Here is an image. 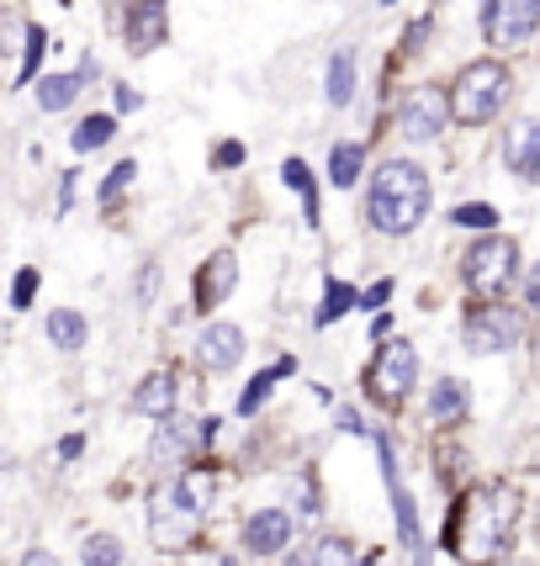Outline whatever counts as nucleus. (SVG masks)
<instances>
[{"label":"nucleus","mask_w":540,"mask_h":566,"mask_svg":"<svg viewBox=\"0 0 540 566\" xmlns=\"http://www.w3.org/2000/svg\"><path fill=\"white\" fill-rule=\"evenodd\" d=\"M22 566H59V562H53L49 551H27V556H22Z\"/></svg>","instance_id":"nucleus-39"},{"label":"nucleus","mask_w":540,"mask_h":566,"mask_svg":"<svg viewBox=\"0 0 540 566\" xmlns=\"http://www.w3.org/2000/svg\"><path fill=\"white\" fill-rule=\"evenodd\" d=\"M376 450H382V476H387V493H393V509H397V530H403V541L418 551V514H414V497H408V488L397 482V467H393V444L376 440Z\"/></svg>","instance_id":"nucleus-15"},{"label":"nucleus","mask_w":540,"mask_h":566,"mask_svg":"<svg viewBox=\"0 0 540 566\" xmlns=\"http://www.w3.org/2000/svg\"><path fill=\"white\" fill-rule=\"evenodd\" d=\"M503 159L509 170L525 175V180H540V123H515L509 138H503Z\"/></svg>","instance_id":"nucleus-14"},{"label":"nucleus","mask_w":540,"mask_h":566,"mask_svg":"<svg viewBox=\"0 0 540 566\" xmlns=\"http://www.w3.org/2000/svg\"><path fill=\"white\" fill-rule=\"evenodd\" d=\"M515 265H519V249L515 239H482V244H471L467 254V292L482 296V302H498V296L509 292V281H515Z\"/></svg>","instance_id":"nucleus-4"},{"label":"nucleus","mask_w":540,"mask_h":566,"mask_svg":"<svg viewBox=\"0 0 540 566\" xmlns=\"http://www.w3.org/2000/svg\"><path fill=\"white\" fill-rule=\"evenodd\" d=\"M350 556H355V551H350L344 535H323V541L313 545V566H355Z\"/></svg>","instance_id":"nucleus-30"},{"label":"nucleus","mask_w":540,"mask_h":566,"mask_svg":"<svg viewBox=\"0 0 540 566\" xmlns=\"http://www.w3.org/2000/svg\"><path fill=\"white\" fill-rule=\"evenodd\" d=\"M154 281H159V271H154V265H144V271H138V307L154 296Z\"/></svg>","instance_id":"nucleus-36"},{"label":"nucleus","mask_w":540,"mask_h":566,"mask_svg":"<svg viewBox=\"0 0 540 566\" xmlns=\"http://www.w3.org/2000/svg\"><path fill=\"white\" fill-rule=\"evenodd\" d=\"M138 106H144V96L127 91V85H117V112H138Z\"/></svg>","instance_id":"nucleus-37"},{"label":"nucleus","mask_w":540,"mask_h":566,"mask_svg":"<svg viewBox=\"0 0 540 566\" xmlns=\"http://www.w3.org/2000/svg\"><path fill=\"white\" fill-rule=\"evenodd\" d=\"M133 175H138V165H133V159H123L117 170L101 180V201H117V191H123V186H133Z\"/></svg>","instance_id":"nucleus-32"},{"label":"nucleus","mask_w":540,"mask_h":566,"mask_svg":"<svg viewBox=\"0 0 540 566\" xmlns=\"http://www.w3.org/2000/svg\"><path fill=\"white\" fill-rule=\"evenodd\" d=\"M515 566H525V562H515Z\"/></svg>","instance_id":"nucleus-42"},{"label":"nucleus","mask_w":540,"mask_h":566,"mask_svg":"<svg viewBox=\"0 0 540 566\" xmlns=\"http://www.w3.org/2000/svg\"><path fill=\"white\" fill-rule=\"evenodd\" d=\"M80 562L85 566H123V541H117V535H85Z\"/></svg>","instance_id":"nucleus-27"},{"label":"nucleus","mask_w":540,"mask_h":566,"mask_svg":"<svg viewBox=\"0 0 540 566\" xmlns=\"http://www.w3.org/2000/svg\"><path fill=\"white\" fill-rule=\"evenodd\" d=\"M133 413H148V419H170V413H175V376H170V370H154L144 387L133 392Z\"/></svg>","instance_id":"nucleus-16"},{"label":"nucleus","mask_w":540,"mask_h":566,"mask_svg":"<svg viewBox=\"0 0 540 566\" xmlns=\"http://www.w3.org/2000/svg\"><path fill=\"white\" fill-rule=\"evenodd\" d=\"M281 175H287V186H292L297 197H302V212H308V222L319 228V191H313V175H308V165H302V159H287V165H281Z\"/></svg>","instance_id":"nucleus-25"},{"label":"nucleus","mask_w":540,"mask_h":566,"mask_svg":"<svg viewBox=\"0 0 540 566\" xmlns=\"http://www.w3.org/2000/svg\"><path fill=\"white\" fill-rule=\"evenodd\" d=\"M218 566H233V562H218Z\"/></svg>","instance_id":"nucleus-41"},{"label":"nucleus","mask_w":540,"mask_h":566,"mask_svg":"<svg viewBox=\"0 0 540 566\" xmlns=\"http://www.w3.org/2000/svg\"><path fill=\"white\" fill-rule=\"evenodd\" d=\"M112 133H117V123H112L106 112H96V117H85V123L74 127L70 144H74V154H96V148L112 144Z\"/></svg>","instance_id":"nucleus-22"},{"label":"nucleus","mask_w":540,"mask_h":566,"mask_svg":"<svg viewBox=\"0 0 540 566\" xmlns=\"http://www.w3.org/2000/svg\"><path fill=\"white\" fill-rule=\"evenodd\" d=\"M43 53H49V32H43L38 22H27V49H22V64L11 70V85H27V80H32V70L43 64Z\"/></svg>","instance_id":"nucleus-26"},{"label":"nucleus","mask_w":540,"mask_h":566,"mask_svg":"<svg viewBox=\"0 0 540 566\" xmlns=\"http://www.w3.org/2000/svg\"><path fill=\"white\" fill-rule=\"evenodd\" d=\"M361 165H366V148L361 144H334V154H329V180L344 191V186L361 180Z\"/></svg>","instance_id":"nucleus-21"},{"label":"nucleus","mask_w":540,"mask_h":566,"mask_svg":"<svg viewBox=\"0 0 540 566\" xmlns=\"http://www.w3.org/2000/svg\"><path fill=\"white\" fill-rule=\"evenodd\" d=\"M530 302H536V313H540V265H536V275H530Z\"/></svg>","instance_id":"nucleus-40"},{"label":"nucleus","mask_w":540,"mask_h":566,"mask_svg":"<svg viewBox=\"0 0 540 566\" xmlns=\"http://www.w3.org/2000/svg\"><path fill=\"white\" fill-rule=\"evenodd\" d=\"M32 292H38V271L27 265V271H17V281H11V307H17V313L32 307Z\"/></svg>","instance_id":"nucleus-33"},{"label":"nucleus","mask_w":540,"mask_h":566,"mask_svg":"<svg viewBox=\"0 0 540 566\" xmlns=\"http://www.w3.org/2000/svg\"><path fill=\"white\" fill-rule=\"evenodd\" d=\"M429 175L418 170L414 159H382V170L371 175V197H366V218L382 233H414L418 222L429 218Z\"/></svg>","instance_id":"nucleus-2"},{"label":"nucleus","mask_w":540,"mask_h":566,"mask_svg":"<svg viewBox=\"0 0 540 566\" xmlns=\"http://www.w3.org/2000/svg\"><path fill=\"white\" fill-rule=\"evenodd\" d=\"M197 355L207 370H233L245 360V328H239V323H207Z\"/></svg>","instance_id":"nucleus-11"},{"label":"nucleus","mask_w":540,"mask_h":566,"mask_svg":"<svg viewBox=\"0 0 540 566\" xmlns=\"http://www.w3.org/2000/svg\"><path fill=\"white\" fill-rule=\"evenodd\" d=\"M175 493H180V503H186L197 518H207L212 514V497H218V482H212V471H180Z\"/></svg>","instance_id":"nucleus-18"},{"label":"nucleus","mask_w":540,"mask_h":566,"mask_svg":"<svg viewBox=\"0 0 540 566\" xmlns=\"http://www.w3.org/2000/svg\"><path fill=\"white\" fill-rule=\"evenodd\" d=\"M387 296H393V281H376V286H371V292L361 296V307H371V313H382V302H387Z\"/></svg>","instance_id":"nucleus-34"},{"label":"nucleus","mask_w":540,"mask_h":566,"mask_svg":"<svg viewBox=\"0 0 540 566\" xmlns=\"http://www.w3.org/2000/svg\"><path fill=\"white\" fill-rule=\"evenodd\" d=\"M239 286V260L228 254V249H218L207 265L197 271V307L201 313H212L218 302H228V292Z\"/></svg>","instance_id":"nucleus-13"},{"label":"nucleus","mask_w":540,"mask_h":566,"mask_svg":"<svg viewBox=\"0 0 540 566\" xmlns=\"http://www.w3.org/2000/svg\"><path fill=\"white\" fill-rule=\"evenodd\" d=\"M292 541V514L287 509H260V514L245 518V545L255 556H276V551H287Z\"/></svg>","instance_id":"nucleus-12"},{"label":"nucleus","mask_w":540,"mask_h":566,"mask_svg":"<svg viewBox=\"0 0 540 566\" xmlns=\"http://www.w3.org/2000/svg\"><path fill=\"white\" fill-rule=\"evenodd\" d=\"M123 32H127V53H154L170 38V6L165 0H133Z\"/></svg>","instance_id":"nucleus-9"},{"label":"nucleus","mask_w":540,"mask_h":566,"mask_svg":"<svg viewBox=\"0 0 540 566\" xmlns=\"http://www.w3.org/2000/svg\"><path fill=\"white\" fill-rule=\"evenodd\" d=\"M461 408H467V387H461V381H440V387L429 392V413H435V419H456Z\"/></svg>","instance_id":"nucleus-29"},{"label":"nucleus","mask_w":540,"mask_h":566,"mask_svg":"<svg viewBox=\"0 0 540 566\" xmlns=\"http://www.w3.org/2000/svg\"><path fill=\"white\" fill-rule=\"evenodd\" d=\"M292 370H297V360H276L270 370H260V376H255V381L245 387V397H239V413L249 419V413H255V408H260V402L270 397V387H276L281 376H292Z\"/></svg>","instance_id":"nucleus-23"},{"label":"nucleus","mask_w":540,"mask_h":566,"mask_svg":"<svg viewBox=\"0 0 540 566\" xmlns=\"http://www.w3.org/2000/svg\"><path fill=\"white\" fill-rule=\"evenodd\" d=\"M467 349L471 355H498V349H509L519 339V318L515 313H503V307H488V313H477L467 318Z\"/></svg>","instance_id":"nucleus-10"},{"label":"nucleus","mask_w":540,"mask_h":566,"mask_svg":"<svg viewBox=\"0 0 540 566\" xmlns=\"http://www.w3.org/2000/svg\"><path fill=\"white\" fill-rule=\"evenodd\" d=\"M350 307H361L355 286H350V281H329V286H323V313H319V323H334L340 313H350Z\"/></svg>","instance_id":"nucleus-28"},{"label":"nucleus","mask_w":540,"mask_h":566,"mask_svg":"<svg viewBox=\"0 0 540 566\" xmlns=\"http://www.w3.org/2000/svg\"><path fill=\"white\" fill-rule=\"evenodd\" d=\"M540 27V0H488L482 6V32L492 49H519Z\"/></svg>","instance_id":"nucleus-5"},{"label":"nucleus","mask_w":540,"mask_h":566,"mask_svg":"<svg viewBox=\"0 0 540 566\" xmlns=\"http://www.w3.org/2000/svg\"><path fill=\"white\" fill-rule=\"evenodd\" d=\"M515 518H519L515 482H482V488H471L456 503V514L445 524V541H450L461 566H488L503 556V545L515 541Z\"/></svg>","instance_id":"nucleus-1"},{"label":"nucleus","mask_w":540,"mask_h":566,"mask_svg":"<svg viewBox=\"0 0 540 566\" xmlns=\"http://www.w3.org/2000/svg\"><path fill=\"white\" fill-rule=\"evenodd\" d=\"M80 450H85V434H70V440L59 444V455H64V461H74V455H80Z\"/></svg>","instance_id":"nucleus-38"},{"label":"nucleus","mask_w":540,"mask_h":566,"mask_svg":"<svg viewBox=\"0 0 540 566\" xmlns=\"http://www.w3.org/2000/svg\"><path fill=\"white\" fill-rule=\"evenodd\" d=\"M450 218L461 222V228H477V233H488V228H498V212H492L488 201H461Z\"/></svg>","instance_id":"nucleus-31"},{"label":"nucleus","mask_w":540,"mask_h":566,"mask_svg":"<svg viewBox=\"0 0 540 566\" xmlns=\"http://www.w3.org/2000/svg\"><path fill=\"white\" fill-rule=\"evenodd\" d=\"M201 518L180 503L175 488H159V493L148 497V541L159 545V551H180V545H191Z\"/></svg>","instance_id":"nucleus-6"},{"label":"nucleus","mask_w":540,"mask_h":566,"mask_svg":"<svg viewBox=\"0 0 540 566\" xmlns=\"http://www.w3.org/2000/svg\"><path fill=\"white\" fill-rule=\"evenodd\" d=\"M85 334H91V323L80 318V313H70V307H53L49 313V339L64 349V355L85 345Z\"/></svg>","instance_id":"nucleus-20"},{"label":"nucleus","mask_w":540,"mask_h":566,"mask_svg":"<svg viewBox=\"0 0 540 566\" xmlns=\"http://www.w3.org/2000/svg\"><path fill=\"white\" fill-rule=\"evenodd\" d=\"M509 91H515L509 70H503L498 59H477V64H467L461 80H456V101H450V112H456L467 127H482V123L498 117V106L509 101Z\"/></svg>","instance_id":"nucleus-3"},{"label":"nucleus","mask_w":540,"mask_h":566,"mask_svg":"<svg viewBox=\"0 0 540 566\" xmlns=\"http://www.w3.org/2000/svg\"><path fill=\"white\" fill-rule=\"evenodd\" d=\"M80 85H85V74H43L38 80V106L43 112H64L80 96Z\"/></svg>","instance_id":"nucleus-19"},{"label":"nucleus","mask_w":540,"mask_h":566,"mask_svg":"<svg viewBox=\"0 0 540 566\" xmlns=\"http://www.w3.org/2000/svg\"><path fill=\"white\" fill-rule=\"evenodd\" d=\"M245 165V144H222L218 148V170H239Z\"/></svg>","instance_id":"nucleus-35"},{"label":"nucleus","mask_w":540,"mask_h":566,"mask_svg":"<svg viewBox=\"0 0 540 566\" xmlns=\"http://www.w3.org/2000/svg\"><path fill=\"white\" fill-rule=\"evenodd\" d=\"M186 429H197V423L170 413V419L159 423V434H154V455H186V444H201V434H186Z\"/></svg>","instance_id":"nucleus-24"},{"label":"nucleus","mask_w":540,"mask_h":566,"mask_svg":"<svg viewBox=\"0 0 540 566\" xmlns=\"http://www.w3.org/2000/svg\"><path fill=\"white\" fill-rule=\"evenodd\" d=\"M323 96L334 101V106H350V96H355V49H334V53H329Z\"/></svg>","instance_id":"nucleus-17"},{"label":"nucleus","mask_w":540,"mask_h":566,"mask_svg":"<svg viewBox=\"0 0 540 566\" xmlns=\"http://www.w3.org/2000/svg\"><path fill=\"white\" fill-rule=\"evenodd\" d=\"M445 123H450V101L440 91H414V96L403 101V112H397V133L408 138V144H429V138H440Z\"/></svg>","instance_id":"nucleus-8"},{"label":"nucleus","mask_w":540,"mask_h":566,"mask_svg":"<svg viewBox=\"0 0 540 566\" xmlns=\"http://www.w3.org/2000/svg\"><path fill=\"white\" fill-rule=\"evenodd\" d=\"M414 345L408 339H393V345H382V355H376V366H371V397L376 402H403L408 397V387H414Z\"/></svg>","instance_id":"nucleus-7"}]
</instances>
